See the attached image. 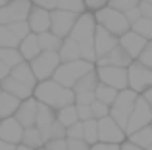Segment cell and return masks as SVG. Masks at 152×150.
I'll use <instances>...</instances> for the list:
<instances>
[{
	"label": "cell",
	"mask_w": 152,
	"mask_h": 150,
	"mask_svg": "<svg viewBox=\"0 0 152 150\" xmlns=\"http://www.w3.org/2000/svg\"><path fill=\"white\" fill-rule=\"evenodd\" d=\"M94 29H96V19H94V14H91V12H83V14L77 15L73 27H71L69 39H73L77 44L87 42V41H93Z\"/></svg>",
	"instance_id": "cell-8"
},
{
	"label": "cell",
	"mask_w": 152,
	"mask_h": 150,
	"mask_svg": "<svg viewBox=\"0 0 152 150\" xmlns=\"http://www.w3.org/2000/svg\"><path fill=\"white\" fill-rule=\"evenodd\" d=\"M0 150H15V144H10L6 141H0Z\"/></svg>",
	"instance_id": "cell-53"
},
{
	"label": "cell",
	"mask_w": 152,
	"mask_h": 150,
	"mask_svg": "<svg viewBox=\"0 0 152 150\" xmlns=\"http://www.w3.org/2000/svg\"><path fill=\"white\" fill-rule=\"evenodd\" d=\"M75 19H77V14H71V12L58 10V8H56V10L50 12V31L60 39L69 37Z\"/></svg>",
	"instance_id": "cell-10"
},
{
	"label": "cell",
	"mask_w": 152,
	"mask_h": 150,
	"mask_svg": "<svg viewBox=\"0 0 152 150\" xmlns=\"http://www.w3.org/2000/svg\"><path fill=\"white\" fill-rule=\"evenodd\" d=\"M67 150H91V144H87L83 139H66Z\"/></svg>",
	"instance_id": "cell-42"
},
{
	"label": "cell",
	"mask_w": 152,
	"mask_h": 150,
	"mask_svg": "<svg viewBox=\"0 0 152 150\" xmlns=\"http://www.w3.org/2000/svg\"><path fill=\"white\" fill-rule=\"evenodd\" d=\"M85 2V8L87 10H93V12H96V10H100V8H104L108 4V0H83Z\"/></svg>",
	"instance_id": "cell-47"
},
{
	"label": "cell",
	"mask_w": 152,
	"mask_h": 150,
	"mask_svg": "<svg viewBox=\"0 0 152 150\" xmlns=\"http://www.w3.org/2000/svg\"><path fill=\"white\" fill-rule=\"evenodd\" d=\"M98 75H96V69H91L89 73L81 75V77L75 81V85L71 87V90H73V94L77 92H94V89L98 87Z\"/></svg>",
	"instance_id": "cell-23"
},
{
	"label": "cell",
	"mask_w": 152,
	"mask_h": 150,
	"mask_svg": "<svg viewBox=\"0 0 152 150\" xmlns=\"http://www.w3.org/2000/svg\"><path fill=\"white\" fill-rule=\"evenodd\" d=\"M75 110H77V117L79 121H87L91 119V106H81V104H75Z\"/></svg>",
	"instance_id": "cell-46"
},
{
	"label": "cell",
	"mask_w": 152,
	"mask_h": 150,
	"mask_svg": "<svg viewBox=\"0 0 152 150\" xmlns=\"http://www.w3.org/2000/svg\"><path fill=\"white\" fill-rule=\"evenodd\" d=\"M39 46H41V52H58L60 44H62V39L56 37L52 31H45V33L37 35Z\"/></svg>",
	"instance_id": "cell-25"
},
{
	"label": "cell",
	"mask_w": 152,
	"mask_h": 150,
	"mask_svg": "<svg viewBox=\"0 0 152 150\" xmlns=\"http://www.w3.org/2000/svg\"><path fill=\"white\" fill-rule=\"evenodd\" d=\"M66 139H83V121H75L66 129Z\"/></svg>",
	"instance_id": "cell-41"
},
{
	"label": "cell",
	"mask_w": 152,
	"mask_h": 150,
	"mask_svg": "<svg viewBox=\"0 0 152 150\" xmlns=\"http://www.w3.org/2000/svg\"><path fill=\"white\" fill-rule=\"evenodd\" d=\"M45 146H46V150H67V146H66V139L50 141V143H46Z\"/></svg>",
	"instance_id": "cell-48"
},
{
	"label": "cell",
	"mask_w": 152,
	"mask_h": 150,
	"mask_svg": "<svg viewBox=\"0 0 152 150\" xmlns=\"http://www.w3.org/2000/svg\"><path fill=\"white\" fill-rule=\"evenodd\" d=\"M10 77H14L15 81L23 83L25 87H29V89H35L37 87V77L33 75V69H31L29 62H21V64H18L15 68L10 69Z\"/></svg>",
	"instance_id": "cell-20"
},
{
	"label": "cell",
	"mask_w": 152,
	"mask_h": 150,
	"mask_svg": "<svg viewBox=\"0 0 152 150\" xmlns=\"http://www.w3.org/2000/svg\"><path fill=\"white\" fill-rule=\"evenodd\" d=\"M52 121H56V110L39 102V106H37V117H35V127H37L39 131H45Z\"/></svg>",
	"instance_id": "cell-24"
},
{
	"label": "cell",
	"mask_w": 152,
	"mask_h": 150,
	"mask_svg": "<svg viewBox=\"0 0 152 150\" xmlns=\"http://www.w3.org/2000/svg\"><path fill=\"white\" fill-rule=\"evenodd\" d=\"M133 62V58L129 56V54L125 52V50L121 48V46H115V48H112L108 54H104V56L96 58V62H94V66L96 68H102V66H114V68H129V64Z\"/></svg>",
	"instance_id": "cell-14"
},
{
	"label": "cell",
	"mask_w": 152,
	"mask_h": 150,
	"mask_svg": "<svg viewBox=\"0 0 152 150\" xmlns=\"http://www.w3.org/2000/svg\"><path fill=\"white\" fill-rule=\"evenodd\" d=\"M96 121H98V141H100V143L121 144L123 141L127 139L125 131H123L110 116L102 117V119H96Z\"/></svg>",
	"instance_id": "cell-11"
},
{
	"label": "cell",
	"mask_w": 152,
	"mask_h": 150,
	"mask_svg": "<svg viewBox=\"0 0 152 150\" xmlns=\"http://www.w3.org/2000/svg\"><path fill=\"white\" fill-rule=\"evenodd\" d=\"M150 127H152V121H150Z\"/></svg>",
	"instance_id": "cell-60"
},
{
	"label": "cell",
	"mask_w": 152,
	"mask_h": 150,
	"mask_svg": "<svg viewBox=\"0 0 152 150\" xmlns=\"http://www.w3.org/2000/svg\"><path fill=\"white\" fill-rule=\"evenodd\" d=\"M33 98L41 104H46L50 108L58 110L64 106H69L75 102V94L71 89L56 83L54 79H46V81H39L37 87L33 89Z\"/></svg>",
	"instance_id": "cell-1"
},
{
	"label": "cell",
	"mask_w": 152,
	"mask_h": 150,
	"mask_svg": "<svg viewBox=\"0 0 152 150\" xmlns=\"http://www.w3.org/2000/svg\"><path fill=\"white\" fill-rule=\"evenodd\" d=\"M23 135V127L14 116L0 119V141H6L10 144H19Z\"/></svg>",
	"instance_id": "cell-17"
},
{
	"label": "cell",
	"mask_w": 152,
	"mask_h": 150,
	"mask_svg": "<svg viewBox=\"0 0 152 150\" xmlns=\"http://www.w3.org/2000/svg\"><path fill=\"white\" fill-rule=\"evenodd\" d=\"M131 31H135V33L141 35V37H145L146 41H152V19L141 15V17L131 25Z\"/></svg>",
	"instance_id": "cell-34"
},
{
	"label": "cell",
	"mask_w": 152,
	"mask_h": 150,
	"mask_svg": "<svg viewBox=\"0 0 152 150\" xmlns=\"http://www.w3.org/2000/svg\"><path fill=\"white\" fill-rule=\"evenodd\" d=\"M0 92H2V87H0Z\"/></svg>",
	"instance_id": "cell-59"
},
{
	"label": "cell",
	"mask_w": 152,
	"mask_h": 150,
	"mask_svg": "<svg viewBox=\"0 0 152 150\" xmlns=\"http://www.w3.org/2000/svg\"><path fill=\"white\" fill-rule=\"evenodd\" d=\"M141 96H142V98H145V100H146V102H148V104H150V108H152V87H150V89H146V90H145V92H142V94H141Z\"/></svg>",
	"instance_id": "cell-52"
},
{
	"label": "cell",
	"mask_w": 152,
	"mask_h": 150,
	"mask_svg": "<svg viewBox=\"0 0 152 150\" xmlns=\"http://www.w3.org/2000/svg\"><path fill=\"white\" fill-rule=\"evenodd\" d=\"M19 41L8 29V25H0V48H18Z\"/></svg>",
	"instance_id": "cell-35"
},
{
	"label": "cell",
	"mask_w": 152,
	"mask_h": 150,
	"mask_svg": "<svg viewBox=\"0 0 152 150\" xmlns=\"http://www.w3.org/2000/svg\"><path fill=\"white\" fill-rule=\"evenodd\" d=\"M91 150H119V144H112V143H94L91 144Z\"/></svg>",
	"instance_id": "cell-49"
},
{
	"label": "cell",
	"mask_w": 152,
	"mask_h": 150,
	"mask_svg": "<svg viewBox=\"0 0 152 150\" xmlns=\"http://www.w3.org/2000/svg\"><path fill=\"white\" fill-rule=\"evenodd\" d=\"M119 150H145V148H141V146H137V144H133V143H129V141H123L121 144H119Z\"/></svg>",
	"instance_id": "cell-50"
},
{
	"label": "cell",
	"mask_w": 152,
	"mask_h": 150,
	"mask_svg": "<svg viewBox=\"0 0 152 150\" xmlns=\"http://www.w3.org/2000/svg\"><path fill=\"white\" fill-rule=\"evenodd\" d=\"M58 10H66V12H71V14H83L87 12L85 8V2L83 0H58Z\"/></svg>",
	"instance_id": "cell-36"
},
{
	"label": "cell",
	"mask_w": 152,
	"mask_h": 150,
	"mask_svg": "<svg viewBox=\"0 0 152 150\" xmlns=\"http://www.w3.org/2000/svg\"><path fill=\"white\" fill-rule=\"evenodd\" d=\"M91 116H93V119H102V117L110 116V106H106L104 102L94 100L91 104Z\"/></svg>",
	"instance_id": "cell-38"
},
{
	"label": "cell",
	"mask_w": 152,
	"mask_h": 150,
	"mask_svg": "<svg viewBox=\"0 0 152 150\" xmlns=\"http://www.w3.org/2000/svg\"><path fill=\"white\" fill-rule=\"evenodd\" d=\"M0 60H2L10 69L15 68L18 64H21V62H25L18 48H0Z\"/></svg>",
	"instance_id": "cell-33"
},
{
	"label": "cell",
	"mask_w": 152,
	"mask_h": 150,
	"mask_svg": "<svg viewBox=\"0 0 152 150\" xmlns=\"http://www.w3.org/2000/svg\"><path fill=\"white\" fill-rule=\"evenodd\" d=\"M93 44H94V54H96V58L104 56V54H108L112 48H115L118 46V37L115 35H112L108 29H104L96 23V29H94V37H93ZM96 62V60H94Z\"/></svg>",
	"instance_id": "cell-13"
},
{
	"label": "cell",
	"mask_w": 152,
	"mask_h": 150,
	"mask_svg": "<svg viewBox=\"0 0 152 150\" xmlns=\"http://www.w3.org/2000/svg\"><path fill=\"white\" fill-rule=\"evenodd\" d=\"M0 87H2L4 92H8V94H12V96L19 98V100H25V98L33 96V89H29V87H25L23 83L15 81V79L10 77V75H8L6 79L0 81Z\"/></svg>",
	"instance_id": "cell-19"
},
{
	"label": "cell",
	"mask_w": 152,
	"mask_h": 150,
	"mask_svg": "<svg viewBox=\"0 0 152 150\" xmlns=\"http://www.w3.org/2000/svg\"><path fill=\"white\" fill-rule=\"evenodd\" d=\"M27 23H29L31 33H35V35L50 31V12L45 10V8L33 6L29 10V15H27Z\"/></svg>",
	"instance_id": "cell-18"
},
{
	"label": "cell",
	"mask_w": 152,
	"mask_h": 150,
	"mask_svg": "<svg viewBox=\"0 0 152 150\" xmlns=\"http://www.w3.org/2000/svg\"><path fill=\"white\" fill-rule=\"evenodd\" d=\"M58 56H60V62L81 60V48H79V44L73 41V39L66 37V39H62V44H60Z\"/></svg>",
	"instance_id": "cell-22"
},
{
	"label": "cell",
	"mask_w": 152,
	"mask_h": 150,
	"mask_svg": "<svg viewBox=\"0 0 152 150\" xmlns=\"http://www.w3.org/2000/svg\"><path fill=\"white\" fill-rule=\"evenodd\" d=\"M146 150H152V144H150V146H148V148H146Z\"/></svg>",
	"instance_id": "cell-58"
},
{
	"label": "cell",
	"mask_w": 152,
	"mask_h": 150,
	"mask_svg": "<svg viewBox=\"0 0 152 150\" xmlns=\"http://www.w3.org/2000/svg\"><path fill=\"white\" fill-rule=\"evenodd\" d=\"M94 19H96V23L100 27L108 29L112 35H115V37H121L123 33H127V31L131 29V25L125 19L123 12L114 10V8H110L108 4L104 8H100V10L94 12Z\"/></svg>",
	"instance_id": "cell-3"
},
{
	"label": "cell",
	"mask_w": 152,
	"mask_h": 150,
	"mask_svg": "<svg viewBox=\"0 0 152 150\" xmlns=\"http://www.w3.org/2000/svg\"><path fill=\"white\" fill-rule=\"evenodd\" d=\"M83 141H85L87 144L98 143V121L93 119V117L83 121Z\"/></svg>",
	"instance_id": "cell-32"
},
{
	"label": "cell",
	"mask_w": 152,
	"mask_h": 150,
	"mask_svg": "<svg viewBox=\"0 0 152 150\" xmlns=\"http://www.w3.org/2000/svg\"><path fill=\"white\" fill-rule=\"evenodd\" d=\"M115 96H118V89H114V87H110V85L98 83V87L94 89V100L104 102L106 106H112V104H114Z\"/></svg>",
	"instance_id": "cell-29"
},
{
	"label": "cell",
	"mask_w": 152,
	"mask_h": 150,
	"mask_svg": "<svg viewBox=\"0 0 152 150\" xmlns=\"http://www.w3.org/2000/svg\"><path fill=\"white\" fill-rule=\"evenodd\" d=\"M33 2V6H39V8H45V10H56L58 8V0H31Z\"/></svg>",
	"instance_id": "cell-44"
},
{
	"label": "cell",
	"mask_w": 152,
	"mask_h": 150,
	"mask_svg": "<svg viewBox=\"0 0 152 150\" xmlns=\"http://www.w3.org/2000/svg\"><path fill=\"white\" fill-rule=\"evenodd\" d=\"M123 15H125V19L129 21V25H133V23L137 21L139 17H141V10H139V6L129 8V10H125V12H123Z\"/></svg>",
	"instance_id": "cell-45"
},
{
	"label": "cell",
	"mask_w": 152,
	"mask_h": 150,
	"mask_svg": "<svg viewBox=\"0 0 152 150\" xmlns=\"http://www.w3.org/2000/svg\"><path fill=\"white\" fill-rule=\"evenodd\" d=\"M91 69H94V64L93 62H87V60L60 62L58 68H56V71L52 73V79H54L56 83H60V85L71 89V87L75 85V81H77L81 75L89 73Z\"/></svg>",
	"instance_id": "cell-2"
},
{
	"label": "cell",
	"mask_w": 152,
	"mask_h": 150,
	"mask_svg": "<svg viewBox=\"0 0 152 150\" xmlns=\"http://www.w3.org/2000/svg\"><path fill=\"white\" fill-rule=\"evenodd\" d=\"M41 135H42V141H45V144L50 143V141L66 139V127H64V125L60 123L58 119H56V121H52V123L45 129V131H41Z\"/></svg>",
	"instance_id": "cell-31"
},
{
	"label": "cell",
	"mask_w": 152,
	"mask_h": 150,
	"mask_svg": "<svg viewBox=\"0 0 152 150\" xmlns=\"http://www.w3.org/2000/svg\"><path fill=\"white\" fill-rule=\"evenodd\" d=\"M56 119H58L66 129L69 127V125H73L75 121H79L77 110H75V104H69V106H64V108H58V110H56Z\"/></svg>",
	"instance_id": "cell-30"
},
{
	"label": "cell",
	"mask_w": 152,
	"mask_h": 150,
	"mask_svg": "<svg viewBox=\"0 0 152 150\" xmlns=\"http://www.w3.org/2000/svg\"><path fill=\"white\" fill-rule=\"evenodd\" d=\"M142 2H150V4H152V0H142Z\"/></svg>",
	"instance_id": "cell-57"
},
{
	"label": "cell",
	"mask_w": 152,
	"mask_h": 150,
	"mask_svg": "<svg viewBox=\"0 0 152 150\" xmlns=\"http://www.w3.org/2000/svg\"><path fill=\"white\" fill-rule=\"evenodd\" d=\"M15 150H33V148L25 146V144H15Z\"/></svg>",
	"instance_id": "cell-54"
},
{
	"label": "cell",
	"mask_w": 152,
	"mask_h": 150,
	"mask_svg": "<svg viewBox=\"0 0 152 150\" xmlns=\"http://www.w3.org/2000/svg\"><path fill=\"white\" fill-rule=\"evenodd\" d=\"M139 94L131 89H123V90H118V96H115L114 104L110 106V117L119 125V127L125 131L127 127V119H129V114L133 110L135 102H137Z\"/></svg>",
	"instance_id": "cell-4"
},
{
	"label": "cell",
	"mask_w": 152,
	"mask_h": 150,
	"mask_svg": "<svg viewBox=\"0 0 152 150\" xmlns=\"http://www.w3.org/2000/svg\"><path fill=\"white\" fill-rule=\"evenodd\" d=\"M137 62H141L142 66H146V68L152 69V41H148V42L145 44L142 52L137 56Z\"/></svg>",
	"instance_id": "cell-40"
},
{
	"label": "cell",
	"mask_w": 152,
	"mask_h": 150,
	"mask_svg": "<svg viewBox=\"0 0 152 150\" xmlns=\"http://www.w3.org/2000/svg\"><path fill=\"white\" fill-rule=\"evenodd\" d=\"M19 144H25V146H29V148L37 150V148L45 146V141H42L41 131H39V129L33 125V127H25V129H23L21 143H19Z\"/></svg>",
	"instance_id": "cell-26"
},
{
	"label": "cell",
	"mask_w": 152,
	"mask_h": 150,
	"mask_svg": "<svg viewBox=\"0 0 152 150\" xmlns=\"http://www.w3.org/2000/svg\"><path fill=\"white\" fill-rule=\"evenodd\" d=\"M8 29H10L12 33L15 35V39H18V41L25 39L27 35L31 33V29H29V23H27V21H14V23H10V25H8Z\"/></svg>",
	"instance_id": "cell-37"
},
{
	"label": "cell",
	"mask_w": 152,
	"mask_h": 150,
	"mask_svg": "<svg viewBox=\"0 0 152 150\" xmlns=\"http://www.w3.org/2000/svg\"><path fill=\"white\" fill-rule=\"evenodd\" d=\"M141 0H108V6L114 8V10H119V12H125L129 8H135L139 6Z\"/></svg>",
	"instance_id": "cell-39"
},
{
	"label": "cell",
	"mask_w": 152,
	"mask_h": 150,
	"mask_svg": "<svg viewBox=\"0 0 152 150\" xmlns=\"http://www.w3.org/2000/svg\"><path fill=\"white\" fill-rule=\"evenodd\" d=\"M146 42H148V41H146L145 37L137 35L135 31H131V29L127 31V33H123L121 37H118V44L121 46V48L125 50L133 60H137V56L142 52V48H145Z\"/></svg>",
	"instance_id": "cell-16"
},
{
	"label": "cell",
	"mask_w": 152,
	"mask_h": 150,
	"mask_svg": "<svg viewBox=\"0 0 152 150\" xmlns=\"http://www.w3.org/2000/svg\"><path fill=\"white\" fill-rule=\"evenodd\" d=\"M8 75H10V68H8V66L0 60V81H2V79H6Z\"/></svg>",
	"instance_id": "cell-51"
},
{
	"label": "cell",
	"mask_w": 152,
	"mask_h": 150,
	"mask_svg": "<svg viewBox=\"0 0 152 150\" xmlns=\"http://www.w3.org/2000/svg\"><path fill=\"white\" fill-rule=\"evenodd\" d=\"M33 8L31 0H12L0 8V25H10L14 21H27L29 10Z\"/></svg>",
	"instance_id": "cell-9"
},
{
	"label": "cell",
	"mask_w": 152,
	"mask_h": 150,
	"mask_svg": "<svg viewBox=\"0 0 152 150\" xmlns=\"http://www.w3.org/2000/svg\"><path fill=\"white\" fill-rule=\"evenodd\" d=\"M58 64H60L58 52H41L39 56H35L33 60L29 62V66H31V69H33V75L37 77V81L52 79V73L56 71Z\"/></svg>",
	"instance_id": "cell-7"
},
{
	"label": "cell",
	"mask_w": 152,
	"mask_h": 150,
	"mask_svg": "<svg viewBox=\"0 0 152 150\" xmlns=\"http://www.w3.org/2000/svg\"><path fill=\"white\" fill-rule=\"evenodd\" d=\"M150 121H152V108H150L148 102L139 94L137 102H135L133 110H131V114H129V119H127L125 135H131V133H135V131H139V129L150 125Z\"/></svg>",
	"instance_id": "cell-6"
},
{
	"label": "cell",
	"mask_w": 152,
	"mask_h": 150,
	"mask_svg": "<svg viewBox=\"0 0 152 150\" xmlns=\"http://www.w3.org/2000/svg\"><path fill=\"white\" fill-rule=\"evenodd\" d=\"M18 50H19V54L23 56V60H25V62H31L35 56H39V54H41V46H39L37 35L29 33L25 39H21L19 44H18Z\"/></svg>",
	"instance_id": "cell-21"
},
{
	"label": "cell",
	"mask_w": 152,
	"mask_h": 150,
	"mask_svg": "<svg viewBox=\"0 0 152 150\" xmlns=\"http://www.w3.org/2000/svg\"><path fill=\"white\" fill-rule=\"evenodd\" d=\"M37 150H46V146H41V148H37Z\"/></svg>",
	"instance_id": "cell-56"
},
{
	"label": "cell",
	"mask_w": 152,
	"mask_h": 150,
	"mask_svg": "<svg viewBox=\"0 0 152 150\" xmlns=\"http://www.w3.org/2000/svg\"><path fill=\"white\" fill-rule=\"evenodd\" d=\"M93 102H94V92H77V94H75V102H73V104L91 106Z\"/></svg>",
	"instance_id": "cell-43"
},
{
	"label": "cell",
	"mask_w": 152,
	"mask_h": 150,
	"mask_svg": "<svg viewBox=\"0 0 152 150\" xmlns=\"http://www.w3.org/2000/svg\"><path fill=\"white\" fill-rule=\"evenodd\" d=\"M8 2H12V0H0V8H2V6H6Z\"/></svg>",
	"instance_id": "cell-55"
},
{
	"label": "cell",
	"mask_w": 152,
	"mask_h": 150,
	"mask_svg": "<svg viewBox=\"0 0 152 150\" xmlns=\"http://www.w3.org/2000/svg\"><path fill=\"white\" fill-rule=\"evenodd\" d=\"M37 106H39V102L35 100L33 96H29V98H25V100L19 102V106H18V110H15L14 117L19 121V125H21L23 129H25V127H33V125H35Z\"/></svg>",
	"instance_id": "cell-15"
},
{
	"label": "cell",
	"mask_w": 152,
	"mask_h": 150,
	"mask_svg": "<svg viewBox=\"0 0 152 150\" xmlns=\"http://www.w3.org/2000/svg\"><path fill=\"white\" fill-rule=\"evenodd\" d=\"M127 141L146 150L152 144V127H150V125H146V127H142V129H139V131L131 133V135H127Z\"/></svg>",
	"instance_id": "cell-28"
},
{
	"label": "cell",
	"mask_w": 152,
	"mask_h": 150,
	"mask_svg": "<svg viewBox=\"0 0 152 150\" xmlns=\"http://www.w3.org/2000/svg\"><path fill=\"white\" fill-rule=\"evenodd\" d=\"M96 75L98 81L104 83V85H110L118 90L127 89V69L125 68H114V66H102V68H96Z\"/></svg>",
	"instance_id": "cell-12"
},
{
	"label": "cell",
	"mask_w": 152,
	"mask_h": 150,
	"mask_svg": "<svg viewBox=\"0 0 152 150\" xmlns=\"http://www.w3.org/2000/svg\"><path fill=\"white\" fill-rule=\"evenodd\" d=\"M152 87V69L142 66L141 62L133 60L127 68V89L142 94L146 89Z\"/></svg>",
	"instance_id": "cell-5"
},
{
	"label": "cell",
	"mask_w": 152,
	"mask_h": 150,
	"mask_svg": "<svg viewBox=\"0 0 152 150\" xmlns=\"http://www.w3.org/2000/svg\"><path fill=\"white\" fill-rule=\"evenodd\" d=\"M19 102H21L19 98H15V96H12V94H8V92L2 90V92H0V119L14 116L18 106H19Z\"/></svg>",
	"instance_id": "cell-27"
}]
</instances>
